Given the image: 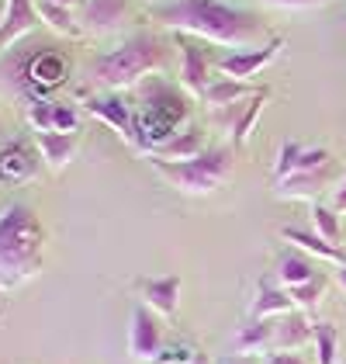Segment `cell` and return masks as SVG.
Wrapping results in <instances>:
<instances>
[{
  "mask_svg": "<svg viewBox=\"0 0 346 364\" xmlns=\"http://www.w3.org/2000/svg\"><path fill=\"white\" fill-rule=\"evenodd\" d=\"M149 14L152 21H160L177 35H194L201 42L225 46L235 53L260 49L274 38L260 14L235 7L229 0H170V4H156Z\"/></svg>",
  "mask_w": 346,
  "mask_h": 364,
  "instance_id": "obj_1",
  "label": "cell"
},
{
  "mask_svg": "<svg viewBox=\"0 0 346 364\" xmlns=\"http://www.w3.org/2000/svg\"><path fill=\"white\" fill-rule=\"evenodd\" d=\"M45 264V225L25 201L0 212V291L38 278Z\"/></svg>",
  "mask_w": 346,
  "mask_h": 364,
  "instance_id": "obj_2",
  "label": "cell"
},
{
  "mask_svg": "<svg viewBox=\"0 0 346 364\" xmlns=\"http://www.w3.org/2000/svg\"><path fill=\"white\" fill-rule=\"evenodd\" d=\"M135 149L152 153L163 142H170L177 132L191 122V94L184 87H173L163 77H149L139 84V108H135Z\"/></svg>",
  "mask_w": 346,
  "mask_h": 364,
  "instance_id": "obj_3",
  "label": "cell"
},
{
  "mask_svg": "<svg viewBox=\"0 0 346 364\" xmlns=\"http://www.w3.org/2000/svg\"><path fill=\"white\" fill-rule=\"evenodd\" d=\"M167 59H170L167 42L160 35H152V31H139V35L125 38L118 49L94 59L90 63V80L97 87H104L108 94H118V90L139 87L143 80L163 73Z\"/></svg>",
  "mask_w": 346,
  "mask_h": 364,
  "instance_id": "obj_4",
  "label": "cell"
},
{
  "mask_svg": "<svg viewBox=\"0 0 346 364\" xmlns=\"http://www.w3.org/2000/svg\"><path fill=\"white\" fill-rule=\"evenodd\" d=\"M149 167L156 170L163 181H170L180 195H215L222 184L232 181V167H235V156H232L229 146H208L201 156L194 160H160V156H149Z\"/></svg>",
  "mask_w": 346,
  "mask_h": 364,
  "instance_id": "obj_5",
  "label": "cell"
},
{
  "mask_svg": "<svg viewBox=\"0 0 346 364\" xmlns=\"http://www.w3.org/2000/svg\"><path fill=\"white\" fill-rule=\"evenodd\" d=\"M0 73L11 77V90L14 94H25L28 105L35 101H52L49 94L56 87L66 84V73H69V59L56 53V49H38V53H25L18 56L11 66L0 63ZM4 77V80H7Z\"/></svg>",
  "mask_w": 346,
  "mask_h": 364,
  "instance_id": "obj_6",
  "label": "cell"
},
{
  "mask_svg": "<svg viewBox=\"0 0 346 364\" xmlns=\"http://www.w3.org/2000/svg\"><path fill=\"white\" fill-rule=\"evenodd\" d=\"M343 177L336 173V164L322 170H308V173H291L284 181H274V198L277 201H308L316 205L318 198L325 195L329 188H336Z\"/></svg>",
  "mask_w": 346,
  "mask_h": 364,
  "instance_id": "obj_7",
  "label": "cell"
},
{
  "mask_svg": "<svg viewBox=\"0 0 346 364\" xmlns=\"http://www.w3.org/2000/svg\"><path fill=\"white\" fill-rule=\"evenodd\" d=\"M281 49H284V38L274 35V38H270L267 46H260V49H242V53H229V56L215 59V70H218L222 77H229V80L253 84V77L281 56Z\"/></svg>",
  "mask_w": 346,
  "mask_h": 364,
  "instance_id": "obj_8",
  "label": "cell"
},
{
  "mask_svg": "<svg viewBox=\"0 0 346 364\" xmlns=\"http://www.w3.org/2000/svg\"><path fill=\"white\" fill-rule=\"evenodd\" d=\"M128 354L135 361H160L163 354V326L156 319V312L139 302L132 309V323H128Z\"/></svg>",
  "mask_w": 346,
  "mask_h": 364,
  "instance_id": "obj_9",
  "label": "cell"
},
{
  "mask_svg": "<svg viewBox=\"0 0 346 364\" xmlns=\"http://www.w3.org/2000/svg\"><path fill=\"white\" fill-rule=\"evenodd\" d=\"M84 112H90L94 118H101L108 129H115L118 136L135 149V114H132V108H128L118 94H86Z\"/></svg>",
  "mask_w": 346,
  "mask_h": 364,
  "instance_id": "obj_10",
  "label": "cell"
},
{
  "mask_svg": "<svg viewBox=\"0 0 346 364\" xmlns=\"http://www.w3.org/2000/svg\"><path fill=\"white\" fill-rule=\"evenodd\" d=\"M180 87L191 94V97H204V90L211 84V59L201 46L191 38V35H180Z\"/></svg>",
  "mask_w": 346,
  "mask_h": 364,
  "instance_id": "obj_11",
  "label": "cell"
},
{
  "mask_svg": "<svg viewBox=\"0 0 346 364\" xmlns=\"http://www.w3.org/2000/svg\"><path fill=\"white\" fill-rule=\"evenodd\" d=\"M28 122L35 132H66L77 136L80 129V112L66 101H35L28 105Z\"/></svg>",
  "mask_w": 346,
  "mask_h": 364,
  "instance_id": "obj_12",
  "label": "cell"
},
{
  "mask_svg": "<svg viewBox=\"0 0 346 364\" xmlns=\"http://www.w3.org/2000/svg\"><path fill=\"white\" fill-rule=\"evenodd\" d=\"M38 160L35 149L25 139H11L0 146V184H28L38 173Z\"/></svg>",
  "mask_w": 346,
  "mask_h": 364,
  "instance_id": "obj_13",
  "label": "cell"
},
{
  "mask_svg": "<svg viewBox=\"0 0 346 364\" xmlns=\"http://www.w3.org/2000/svg\"><path fill=\"white\" fill-rule=\"evenodd\" d=\"M42 25L38 11H35V0H7V14H4V25H0V53H7L21 35H28Z\"/></svg>",
  "mask_w": 346,
  "mask_h": 364,
  "instance_id": "obj_14",
  "label": "cell"
},
{
  "mask_svg": "<svg viewBox=\"0 0 346 364\" xmlns=\"http://www.w3.org/2000/svg\"><path fill=\"white\" fill-rule=\"evenodd\" d=\"M139 291H143L145 306L152 309V312H160V316H177V306H180V288H184V281L180 274H163V278H143L135 284Z\"/></svg>",
  "mask_w": 346,
  "mask_h": 364,
  "instance_id": "obj_15",
  "label": "cell"
},
{
  "mask_svg": "<svg viewBox=\"0 0 346 364\" xmlns=\"http://www.w3.org/2000/svg\"><path fill=\"white\" fill-rule=\"evenodd\" d=\"M281 240H288L294 250L308 253L316 260H325V264H336V267H346V250L336 247V243H325L322 236L308 232V229H298V225H284L281 229Z\"/></svg>",
  "mask_w": 346,
  "mask_h": 364,
  "instance_id": "obj_16",
  "label": "cell"
},
{
  "mask_svg": "<svg viewBox=\"0 0 346 364\" xmlns=\"http://www.w3.org/2000/svg\"><path fill=\"white\" fill-rule=\"evenodd\" d=\"M312 319H308V312H288V316H281V319H274V350H301L305 343H312Z\"/></svg>",
  "mask_w": 346,
  "mask_h": 364,
  "instance_id": "obj_17",
  "label": "cell"
},
{
  "mask_svg": "<svg viewBox=\"0 0 346 364\" xmlns=\"http://www.w3.org/2000/svg\"><path fill=\"white\" fill-rule=\"evenodd\" d=\"M294 312V302H291V291L274 284V281H260L257 295L250 302V319H281Z\"/></svg>",
  "mask_w": 346,
  "mask_h": 364,
  "instance_id": "obj_18",
  "label": "cell"
},
{
  "mask_svg": "<svg viewBox=\"0 0 346 364\" xmlns=\"http://www.w3.org/2000/svg\"><path fill=\"white\" fill-rule=\"evenodd\" d=\"M270 350H274V319H250L232 340V354L263 358Z\"/></svg>",
  "mask_w": 346,
  "mask_h": 364,
  "instance_id": "obj_19",
  "label": "cell"
},
{
  "mask_svg": "<svg viewBox=\"0 0 346 364\" xmlns=\"http://www.w3.org/2000/svg\"><path fill=\"white\" fill-rule=\"evenodd\" d=\"M316 274H322L316 264V257H308V253L301 250H288L281 253V260H277V271H274V278L281 288H298V284H305V281H312Z\"/></svg>",
  "mask_w": 346,
  "mask_h": 364,
  "instance_id": "obj_20",
  "label": "cell"
},
{
  "mask_svg": "<svg viewBox=\"0 0 346 364\" xmlns=\"http://www.w3.org/2000/svg\"><path fill=\"white\" fill-rule=\"evenodd\" d=\"M260 87L257 84H242V80H229V77H218V80H211L208 90H204V105L211 108V112H225L232 105H242V101H250L253 94H257Z\"/></svg>",
  "mask_w": 346,
  "mask_h": 364,
  "instance_id": "obj_21",
  "label": "cell"
},
{
  "mask_svg": "<svg viewBox=\"0 0 346 364\" xmlns=\"http://www.w3.org/2000/svg\"><path fill=\"white\" fill-rule=\"evenodd\" d=\"M128 11V0H86L84 4V25L94 35H108L121 25Z\"/></svg>",
  "mask_w": 346,
  "mask_h": 364,
  "instance_id": "obj_22",
  "label": "cell"
},
{
  "mask_svg": "<svg viewBox=\"0 0 346 364\" xmlns=\"http://www.w3.org/2000/svg\"><path fill=\"white\" fill-rule=\"evenodd\" d=\"M35 146H38V156L56 173L69 167V160L77 156V136H66V132H35Z\"/></svg>",
  "mask_w": 346,
  "mask_h": 364,
  "instance_id": "obj_23",
  "label": "cell"
},
{
  "mask_svg": "<svg viewBox=\"0 0 346 364\" xmlns=\"http://www.w3.org/2000/svg\"><path fill=\"white\" fill-rule=\"evenodd\" d=\"M204 149H208L204 146V129L201 125H187L170 142H163L160 149H152L149 156H160V160H194V156H201Z\"/></svg>",
  "mask_w": 346,
  "mask_h": 364,
  "instance_id": "obj_24",
  "label": "cell"
},
{
  "mask_svg": "<svg viewBox=\"0 0 346 364\" xmlns=\"http://www.w3.org/2000/svg\"><path fill=\"white\" fill-rule=\"evenodd\" d=\"M267 101H270V87H260L257 94L242 105V112L235 114V122H232V146L235 149H242L246 142H250V136H253V129H257V118H260V112L267 108Z\"/></svg>",
  "mask_w": 346,
  "mask_h": 364,
  "instance_id": "obj_25",
  "label": "cell"
},
{
  "mask_svg": "<svg viewBox=\"0 0 346 364\" xmlns=\"http://www.w3.org/2000/svg\"><path fill=\"white\" fill-rule=\"evenodd\" d=\"M35 11H38V18H42V25L45 28H52L56 35L62 38H80L84 28L77 25V18H73V11L69 7H62V4H52V0H35Z\"/></svg>",
  "mask_w": 346,
  "mask_h": 364,
  "instance_id": "obj_26",
  "label": "cell"
},
{
  "mask_svg": "<svg viewBox=\"0 0 346 364\" xmlns=\"http://www.w3.org/2000/svg\"><path fill=\"white\" fill-rule=\"evenodd\" d=\"M312 347H316V364H340V330H336V323L318 319L312 326Z\"/></svg>",
  "mask_w": 346,
  "mask_h": 364,
  "instance_id": "obj_27",
  "label": "cell"
},
{
  "mask_svg": "<svg viewBox=\"0 0 346 364\" xmlns=\"http://www.w3.org/2000/svg\"><path fill=\"white\" fill-rule=\"evenodd\" d=\"M325 288H329V278H325V274H316L312 281L291 288V302H294L298 312H316V309L322 306V299H325Z\"/></svg>",
  "mask_w": 346,
  "mask_h": 364,
  "instance_id": "obj_28",
  "label": "cell"
},
{
  "mask_svg": "<svg viewBox=\"0 0 346 364\" xmlns=\"http://www.w3.org/2000/svg\"><path fill=\"white\" fill-rule=\"evenodd\" d=\"M308 219H312V225H316V236H322L325 243H336V247H340V240H343V225H340V215L333 212V205L316 201L312 212H308Z\"/></svg>",
  "mask_w": 346,
  "mask_h": 364,
  "instance_id": "obj_29",
  "label": "cell"
},
{
  "mask_svg": "<svg viewBox=\"0 0 346 364\" xmlns=\"http://www.w3.org/2000/svg\"><path fill=\"white\" fill-rule=\"evenodd\" d=\"M301 153H305V146L301 142H281V149H277V160H274V181H284L291 173H298V164H301Z\"/></svg>",
  "mask_w": 346,
  "mask_h": 364,
  "instance_id": "obj_30",
  "label": "cell"
},
{
  "mask_svg": "<svg viewBox=\"0 0 346 364\" xmlns=\"http://www.w3.org/2000/svg\"><path fill=\"white\" fill-rule=\"evenodd\" d=\"M267 4L281 11H316V7H325L329 0H267Z\"/></svg>",
  "mask_w": 346,
  "mask_h": 364,
  "instance_id": "obj_31",
  "label": "cell"
},
{
  "mask_svg": "<svg viewBox=\"0 0 346 364\" xmlns=\"http://www.w3.org/2000/svg\"><path fill=\"white\" fill-rule=\"evenodd\" d=\"M329 205H333L336 215H346V173H343V181L333 188V201H329Z\"/></svg>",
  "mask_w": 346,
  "mask_h": 364,
  "instance_id": "obj_32",
  "label": "cell"
},
{
  "mask_svg": "<svg viewBox=\"0 0 346 364\" xmlns=\"http://www.w3.org/2000/svg\"><path fill=\"white\" fill-rule=\"evenodd\" d=\"M263 364H305L298 354H288V350H270L263 354Z\"/></svg>",
  "mask_w": 346,
  "mask_h": 364,
  "instance_id": "obj_33",
  "label": "cell"
},
{
  "mask_svg": "<svg viewBox=\"0 0 346 364\" xmlns=\"http://www.w3.org/2000/svg\"><path fill=\"white\" fill-rule=\"evenodd\" d=\"M215 364H263V358H246V354H222Z\"/></svg>",
  "mask_w": 346,
  "mask_h": 364,
  "instance_id": "obj_34",
  "label": "cell"
},
{
  "mask_svg": "<svg viewBox=\"0 0 346 364\" xmlns=\"http://www.w3.org/2000/svg\"><path fill=\"white\" fill-rule=\"evenodd\" d=\"M336 284H340V291H346V267H336Z\"/></svg>",
  "mask_w": 346,
  "mask_h": 364,
  "instance_id": "obj_35",
  "label": "cell"
},
{
  "mask_svg": "<svg viewBox=\"0 0 346 364\" xmlns=\"http://www.w3.org/2000/svg\"><path fill=\"white\" fill-rule=\"evenodd\" d=\"M52 4H62V7H77L80 0H52ZM84 4H86V0H84Z\"/></svg>",
  "mask_w": 346,
  "mask_h": 364,
  "instance_id": "obj_36",
  "label": "cell"
},
{
  "mask_svg": "<svg viewBox=\"0 0 346 364\" xmlns=\"http://www.w3.org/2000/svg\"><path fill=\"white\" fill-rule=\"evenodd\" d=\"M191 364H215V361H208L204 354H198V358H194V361H191Z\"/></svg>",
  "mask_w": 346,
  "mask_h": 364,
  "instance_id": "obj_37",
  "label": "cell"
}]
</instances>
